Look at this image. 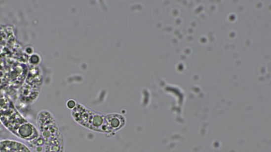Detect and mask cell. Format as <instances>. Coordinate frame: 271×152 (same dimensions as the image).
Instances as JSON below:
<instances>
[{
    "label": "cell",
    "instance_id": "2",
    "mask_svg": "<svg viewBox=\"0 0 271 152\" xmlns=\"http://www.w3.org/2000/svg\"><path fill=\"white\" fill-rule=\"evenodd\" d=\"M0 152H32L22 143L12 140L0 141Z\"/></svg>",
    "mask_w": 271,
    "mask_h": 152
},
{
    "label": "cell",
    "instance_id": "5",
    "mask_svg": "<svg viewBox=\"0 0 271 152\" xmlns=\"http://www.w3.org/2000/svg\"><path fill=\"white\" fill-rule=\"evenodd\" d=\"M77 102L74 100V99H70V100H69L67 102V108L71 110H74L76 106H77Z\"/></svg>",
    "mask_w": 271,
    "mask_h": 152
},
{
    "label": "cell",
    "instance_id": "4",
    "mask_svg": "<svg viewBox=\"0 0 271 152\" xmlns=\"http://www.w3.org/2000/svg\"><path fill=\"white\" fill-rule=\"evenodd\" d=\"M41 59H40V56L38 54H32L31 55L30 59V63L31 64L34 65V66H36L40 62Z\"/></svg>",
    "mask_w": 271,
    "mask_h": 152
},
{
    "label": "cell",
    "instance_id": "3",
    "mask_svg": "<svg viewBox=\"0 0 271 152\" xmlns=\"http://www.w3.org/2000/svg\"><path fill=\"white\" fill-rule=\"evenodd\" d=\"M107 125L111 131H117L125 124L124 118L117 114H111L105 115Z\"/></svg>",
    "mask_w": 271,
    "mask_h": 152
},
{
    "label": "cell",
    "instance_id": "1",
    "mask_svg": "<svg viewBox=\"0 0 271 152\" xmlns=\"http://www.w3.org/2000/svg\"><path fill=\"white\" fill-rule=\"evenodd\" d=\"M14 134L19 138L24 139L28 142L34 141L39 137V133L36 127L33 124L27 122L23 123L14 132Z\"/></svg>",
    "mask_w": 271,
    "mask_h": 152
}]
</instances>
